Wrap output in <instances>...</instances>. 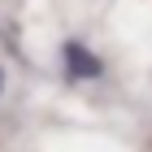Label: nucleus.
<instances>
[{"label":"nucleus","instance_id":"f03ea898","mask_svg":"<svg viewBox=\"0 0 152 152\" xmlns=\"http://www.w3.org/2000/svg\"><path fill=\"white\" fill-rule=\"evenodd\" d=\"M0 91H4V70H0Z\"/></svg>","mask_w":152,"mask_h":152},{"label":"nucleus","instance_id":"f257e3e1","mask_svg":"<svg viewBox=\"0 0 152 152\" xmlns=\"http://www.w3.org/2000/svg\"><path fill=\"white\" fill-rule=\"evenodd\" d=\"M61 61H65V78H74V83L104 78V61L96 57L87 44H78V39H65L61 44Z\"/></svg>","mask_w":152,"mask_h":152}]
</instances>
